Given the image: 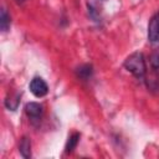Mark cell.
<instances>
[{
	"mask_svg": "<svg viewBox=\"0 0 159 159\" xmlns=\"http://www.w3.org/2000/svg\"><path fill=\"white\" fill-rule=\"evenodd\" d=\"M124 67L137 78H143L147 73L145 60L142 52H134L129 55L124 61Z\"/></svg>",
	"mask_w": 159,
	"mask_h": 159,
	"instance_id": "cell-1",
	"label": "cell"
},
{
	"mask_svg": "<svg viewBox=\"0 0 159 159\" xmlns=\"http://www.w3.org/2000/svg\"><path fill=\"white\" fill-rule=\"evenodd\" d=\"M29 87H30L31 93H32L35 97H37V98H41V97L46 96L47 92H48V86H47V83H46L41 77H35V78H32Z\"/></svg>",
	"mask_w": 159,
	"mask_h": 159,
	"instance_id": "cell-2",
	"label": "cell"
},
{
	"mask_svg": "<svg viewBox=\"0 0 159 159\" xmlns=\"http://www.w3.org/2000/svg\"><path fill=\"white\" fill-rule=\"evenodd\" d=\"M148 40L153 43H159V12L152 16L148 25Z\"/></svg>",
	"mask_w": 159,
	"mask_h": 159,
	"instance_id": "cell-3",
	"label": "cell"
},
{
	"mask_svg": "<svg viewBox=\"0 0 159 159\" xmlns=\"http://www.w3.org/2000/svg\"><path fill=\"white\" fill-rule=\"evenodd\" d=\"M25 113L31 120H40L43 113V107L40 103L36 102H30L25 106Z\"/></svg>",
	"mask_w": 159,
	"mask_h": 159,
	"instance_id": "cell-4",
	"label": "cell"
},
{
	"mask_svg": "<svg viewBox=\"0 0 159 159\" xmlns=\"http://www.w3.org/2000/svg\"><path fill=\"white\" fill-rule=\"evenodd\" d=\"M155 71H157V70H154V72H152L150 75H147V76H144V77H145L147 87H148L150 91L159 92V73H157Z\"/></svg>",
	"mask_w": 159,
	"mask_h": 159,
	"instance_id": "cell-5",
	"label": "cell"
},
{
	"mask_svg": "<svg viewBox=\"0 0 159 159\" xmlns=\"http://www.w3.org/2000/svg\"><path fill=\"white\" fill-rule=\"evenodd\" d=\"M19 152H20V154H21L24 158H26V159H29V158L31 157V142H30V139H29L27 137H22V138L20 139V143H19Z\"/></svg>",
	"mask_w": 159,
	"mask_h": 159,
	"instance_id": "cell-6",
	"label": "cell"
},
{
	"mask_svg": "<svg viewBox=\"0 0 159 159\" xmlns=\"http://www.w3.org/2000/svg\"><path fill=\"white\" fill-rule=\"evenodd\" d=\"M80 133H72L71 135H70V138H68V140H67V143H66V147H65V150H66V153H71L76 147H77V144H78V142H80Z\"/></svg>",
	"mask_w": 159,
	"mask_h": 159,
	"instance_id": "cell-7",
	"label": "cell"
},
{
	"mask_svg": "<svg viewBox=\"0 0 159 159\" xmlns=\"http://www.w3.org/2000/svg\"><path fill=\"white\" fill-rule=\"evenodd\" d=\"M10 15L7 14L6 9H1V14H0V27L2 31H7V29L10 27Z\"/></svg>",
	"mask_w": 159,
	"mask_h": 159,
	"instance_id": "cell-8",
	"label": "cell"
},
{
	"mask_svg": "<svg viewBox=\"0 0 159 159\" xmlns=\"http://www.w3.org/2000/svg\"><path fill=\"white\" fill-rule=\"evenodd\" d=\"M92 66H89V65H83V66H81L78 70H77V75H78V77L80 78H82V80H88L91 76H92Z\"/></svg>",
	"mask_w": 159,
	"mask_h": 159,
	"instance_id": "cell-9",
	"label": "cell"
},
{
	"mask_svg": "<svg viewBox=\"0 0 159 159\" xmlns=\"http://www.w3.org/2000/svg\"><path fill=\"white\" fill-rule=\"evenodd\" d=\"M150 65L154 70H159V48L152 52L150 55Z\"/></svg>",
	"mask_w": 159,
	"mask_h": 159,
	"instance_id": "cell-10",
	"label": "cell"
}]
</instances>
